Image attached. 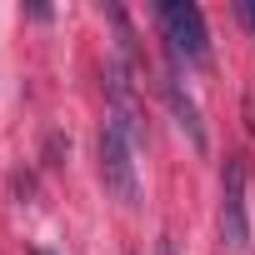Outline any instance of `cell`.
<instances>
[{
  "label": "cell",
  "instance_id": "6",
  "mask_svg": "<svg viewBox=\"0 0 255 255\" xmlns=\"http://www.w3.org/2000/svg\"><path fill=\"white\" fill-rule=\"evenodd\" d=\"M155 255H175V240H170V235H160V240H155Z\"/></svg>",
  "mask_w": 255,
  "mask_h": 255
},
{
  "label": "cell",
  "instance_id": "7",
  "mask_svg": "<svg viewBox=\"0 0 255 255\" xmlns=\"http://www.w3.org/2000/svg\"><path fill=\"white\" fill-rule=\"evenodd\" d=\"M30 255H55V250H45V245H35V250H30Z\"/></svg>",
  "mask_w": 255,
  "mask_h": 255
},
{
  "label": "cell",
  "instance_id": "5",
  "mask_svg": "<svg viewBox=\"0 0 255 255\" xmlns=\"http://www.w3.org/2000/svg\"><path fill=\"white\" fill-rule=\"evenodd\" d=\"M235 20L240 25H255V5H235Z\"/></svg>",
  "mask_w": 255,
  "mask_h": 255
},
{
  "label": "cell",
  "instance_id": "4",
  "mask_svg": "<svg viewBox=\"0 0 255 255\" xmlns=\"http://www.w3.org/2000/svg\"><path fill=\"white\" fill-rule=\"evenodd\" d=\"M160 90H165V100H170V110H175V125L190 135V145H195V150H205V120H200L195 100L180 90V75H175V70H165V75H160Z\"/></svg>",
  "mask_w": 255,
  "mask_h": 255
},
{
  "label": "cell",
  "instance_id": "1",
  "mask_svg": "<svg viewBox=\"0 0 255 255\" xmlns=\"http://www.w3.org/2000/svg\"><path fill=\"white\" fill-rule=\"evenodd\" d=\"M155 25H160L165 50H170L175 65H210V35H205L200 5H190V0H160Z\"/></svg>",
  "mask_w": 255,
  "mask_h": 255
},
{
  "label": "cell",
  "instance_id": "3",
  "mask_svg": "<svg viewBox=\"0 0 255 255\" xmlns=\"http://www.w3.org/2000/svg\"><path fill=\"white\" fill-rule=\"evenodd\" d=\"M245 155H225L220 170V245L225 250H245L250 245V210H245Z\"/></svg>",
  "mask_w": 255,
  "mask_h": 255
},
{
  "label": "cell",
  "instance_id": "2",
  "mask_svg": "<svg viewBox=\"0 0 255 255\" xmlns=\"http://www.w3.org/2000/svg\"><path fill=\"white\" fill-rule=\"evenodd\" d=\"M100 180L105 190L125 205L135 210L140 205V170H135V140L120 130V125L105 115V130H100Z\"/></svg>",
  "mask_w": 255,
  "mask_h": 255
}]
</instances>
